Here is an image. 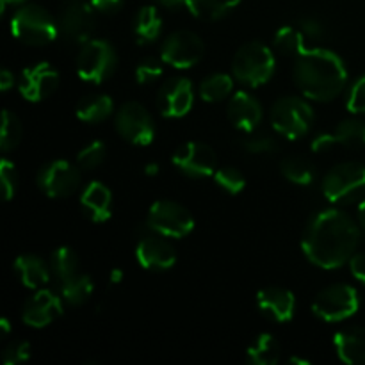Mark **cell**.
<instances>
[{"instance_id":"1","label":"cell","mask_w":365,"mask_h":365,"mask_svg":"<svg viewBox=\"0 0 365 365\" xmlns=\"http://www.w3.org/2000/svg\"><path fill=\"white\" fill-rule=\"evenodd\" d=\"M360 228L346 212L337 209L321 210L310 220L303 235L307 259L321 269L344 266L356 252Z\"/></svg>"},{"instance_id":"2","label":"cell","mask_w":365,"mask_h":365,"mask_svg":"<svg viewBox=\"0 0 365 365\" xmlns=\"http://www.w3.org/2000/svg\"><path fill=\"white\" fill-rule=\"evenodd\" d=\"M294 81L307 98L330 102L344 91L348 70L344 61L331 50L307 48L296 57Z\"/></svg>"},{"instance_id":"3","label":"cell","mask_w":365,"mask_h":365,"mask_svg":"<svg viewBox=\"0 0 365 365\" xmlns=\"http://www.w3.org/2000/svg\"><path fill=\"white\" fill-rule=\"evenodd\" d=\"M274 53L260 41H250L235 52L232 71L241 84L248 88L264 86L274 73Z\"/></svg>"},{"instance_id":"4","label":"cell","mask_w":365,"mask_h":365,"mask_svg":"<svg viewBox=\"0 0 365 365\" xmlns=\"http://www.w3.org/2000/svg\"><path fill=\"white\" fill-rule=\"evenodd\" d=\"M11 32L18 41L31 46H45L59 34V25L43 7L29 4L16 9L11 18Z\"/></svg>"},{"instance_id":"5","label":"cell","mask_w":365,"mask_h":365,"mask_svg":"<svg viewBox=\"0 0 365 365\" xmlns=\"http://www.w3.org/2000/svg\"><path fill=\"white\" fill-rule=\"evenodd\" d=\"M323 192L328 202L348 205L365 192V166L360 163H342L331 168L323 180Z\"/></svg>"},{"instance_id":"6","label":"cell","mask_w":365,"mask_h":365,"mask_svg":"<svg viewBox=\"0 0 365 365\" xmlns=\"http://www.w3.org/2000/svg\"><path fill=\"white\" fill-rule=\"evenodd\" d=\"M312 121V107L298 96H284L277 100L271 109V123L274 130L291 141L302 139L303 135L309 134Z\"/></svg>"},{"instance_id":"7","label":"cell","mask_w":365,"mask_h":365,"mask_svg":"<svg viewBox=\"0 0 365 365\" xmlns=\"http://www.w3.org/2000/svg\"><path fill=\"white\" fill-rule=\"evenodd\" d=\"M118 66L116 50L106 39H89L82 43L77 56V75L84 82L100 84L114 73Z\"/></svg>"},{"instance_id":"8","label":"cell","mask_w":365,"mask_h":365,"mask_svg":"<svg viewBox=\"0 0 365 365\" xmlns=\"http://www.w3.org/2000/svg\"><path fill=\"white\" fill-rule=\"evenodd\" d=\"M146 225L157 235L171 239L187 237L195 228V217L184 205L171 200H159L148 210Z\"/></svg>"},{"instance_id":"9","label":"cell","mask_w":365,"mask_h":365,"mask_svg":"<svg viewBox=\"0 0 365 365\" xmlns=\"http://www.w3.org/2000/svg\"><path fill=\"white\" fill-rule=\"evenodd\" d=\"M359 294L348 284H335L323 289L312 303V310L327 323L346 321L359 312Z\"/></svg>"},{"instance_id":"10","label":"cell","mask_w":365,"mask_h":365,"mask_svg":"<svg viewBox=\"0 0 365 365\" xmlns=\"http://www.w3.org/2000/svg\"><path fill=\"white\" fill-rule=\"evenodd\" d=\"M116 130L125 141L135 146H146L155 138V125L153 118L145 106L138 102H127L118 109L114 118Z\"/></svg>"},{"instance_id":"11","label":"cell","mask_w":365,"mask_h":365,"mask_svg":"<svg viewBox=\"0 0 365 365\" xmlns=\"http://www.w3.org/2000/svg\"><path fill=\"white\" fill-rule=\"evenodd\" d=\"M205 52L202 38L191 31H177L166 38L160 46V59L178 70L192 68Z\"/></svg>"},{"instance_id":"12","label":"cell","mask_w":365,"mask_h":365,"mask_svg":"<svg viewBox=\"0 0 365 365\" xmlns=\"http://www.w3.org/2000/svg\"><path fill=\"white\" fill-rule=\"evenodd\" d=\"M38 185L50 198H68L81 185V171L68 160H52L39 170Z\"/></svg>"},{"instance_id":"13","label":"cell","mask_w":365,"mask_h":365,"mask_svg":"<svg viewBox=\"0 0 365 365\" xmlns=\"http://www.w3.org/2000/svg\"><path fill=\"white\" fill-rule=\"evenodd\" d=\"M95 7L91 4L71 2L59 14V34L70 43H86L96 27Z\"/></svg>"},{"instance_id":"14","label":"cell","mask_w":365,"mask_h":365,"mask_svg":"<svg viewBox=\"0 0 365 365\" xmlns=\"http://www.w3.org/2000/svg\"><path fill=\"white\" fill-rule=\"evenodd\" d=\"M173 164L189 177H210L216 173L217 157L205 143L189 141L175 150Z\"/></svg>"},{"instance_id":"15","label":"cell","mask_w":365,"mask_h":365,"mask_svg":"<svg viewBox=\"0 0 365 365\" xmlns=\"http://www.w3.org/2000/svg\"><path fill=\"white\" fill-rule=\"evenodd\" d=\"M195 103V89L189 78L175 77L164 82L157 95V107L166 118H182Z\"/></svg>"},{"instance_id":"16","label":"cell","mask_w":365,"mask_h":365,"mask_svg":"<svg viewBox=\"0 0 365 365\" xmlns=\"http://www.w3.org/2000/svg\"><path fill=\"white\" fill-rule=\"evenodd\" d=\"M59 86V75L48 63H39L25 68L18 81V89L21 96L29 102H41L53 95Z\"/></svg>"},{"instance_id":"17","label":"cell","mask_w":365,"mask_h":365,"mask_svg":"<svg viewBox=\"0 0 365 365\" xmlns=\"http://www.w3.org/2000/svg\"><path fill=\"white\" fill-rule=\"evenodd\" d=\"M63 316V296H57L56 292L48 291V289H41L36 292L24 307V323L32 328H45Z\"/></svg>"},{"instance_id":"18","label":"cell","mask_w":365,"mask_h":365,"mask_svg":"<svg viewBox=\"0 0 365 365\" xmlns=\"http://www.w3.org/2000/svg\"><path fill=\"white\" fill-rule=\"evenodd\" d=\"M135 259L139 266L150 271H166L177 264V252L166 239L148 235L135 246Z\"/></svg>"},{"instance_id":"19","label":"cell","mask_w":365,"mask_h":365,"mask_svg":"<svg viewBox=\"0 0 365 365\" xmlns=\"http://www.w3.org/2000/svg\"><path fill=\"white\" fill-rule=\"evenodd\" d=\"M334 145H341L344 148H362L365 146V121H341L331 132L317 135L312 141V150L314 152H323Z\"/></svg>"},{"instance_id":"20","label":"cell","mask_w":365,"mask_h":365,"mask_svg":"<svg viewBox=\"0 0 365 365\" xmlns=\"http://www.w3.org/2000/svg\"><path fill=\"white\" fill-rule=\"evenodd\" d=\"M257 305L260 312L266 314L278 323H287L294 317L296 298L289 289L266 287L257 294Z\"/></svg>"},{"instance_id":"21","label":"cell","mask_w":365,"mask_h":365,"mask_svg":"<svg viewBox=\"0 0 365 365\" xmlns=\"http://www.w3.org/2000/svg\"><path fill=\"white\" fill-rule=\"evenodd\" d=\"M228 118L237 130L252 134L262 121V106L250 93L239 91L228 102Z\"/></svg>"},{"instance_id":"22","label":"cell","mask_w":365,"mask_h":365,"mask_svg":"<svg viewBox=\"0 0 365 365\" xmlns=\"http://www.w3.org/2000/svg\"><path fill=\"white\" fill-rule=\"evenodd\" d=\"M110 196L109 187L102 182H91L81 195V205L89 220L95 223H103L110 217Z\"/></svg>"},{"instance_id":"23","label":"cell","mask_w":365,"mask_h":365,"mask_svg":"<svg viewBox=\"0 0 365 365\" xmlns=\"http://www.w3.org/2000/svg\"><path fill=\"white\" fill-rule=\"evenodd\" d=\"M335 351L344 364H365V328L353 327L335 335Z\"/></svg>"},{"instance_id":"24","label":"cell","mask_w":365,"mask_h":365,"mask_svg":"<svg viewBox=\"0 0 365 365\" xmlns=\"http://www.w3.org/2000/svg\"><path fill=\"white\" fill-rule=\"evenodd\" d=\"M14 269L20 274V280L29 289H41L50 282V269L43 259L36 255H20L14 260Z\"/></svg>"},{"instance_id":"25","label":"cell","mask_w":365,"mask_h":365,"mask_svg":"<svg viewBox=\"0 0 365 365\" xmlns=\"http://www.w3.org/2000/svg\"><path fill=\"white\" fill-rule=\"evenodd\" d=\"M163 31V20L157 11V7L145 6L138 11L134 20V34L138 43L141 45H148V43L155 41Z\"/></svg>"},{"instance_id":"26","label":"cell","mask_w":365,"mask_h":365,"mask_svg":"<svg viewBox=\"0 0 365 365\" xmlns=\"http://www.w3.org/2000/svg\"><path fill=\"white\" fill-rule=\"evenodd\" d=\"M113 100L107 95H89L84 96L77 103V118L86 123H100L113 114Z\"/></svg>"},{"instance_id":"27","label":"cell","mask_w":365,"mask_h":365,"mask_svg":"<svg viewBox=\"0 0 365 365\" xmlns=\"http://www.w3.org/2000/svg\"><path fill=\"white\" fill-rule=\"evenodd\" d=\"M241 2L242 0H185V7L200 20H220Z\"/></svg>"},{"instance_id":"28","label":"cell","mask_w":365,"mask_h":365,"mask_svg":"<svg viewBox=\"0 0 365 365\" xmlns=\"http://www.w3.org/2000/svg\"><path fill=\"white\" fill-rule=\"evenodd\" d=\"M280 344L269 334H260L248 348V360L255 365H274L280 362Z\"/></svg>"},{"instance_id":"29","label":"cell","mask_w":365,"mask_h":365,"mask_svg":"<svg viewBox=\"0 0 365 365\" xmlns=\"http://www.w3.org/2000/svg\"><path fill=\"white\" fill-rule=\"evenodd\" d=\"M93 289H95V285H93L91 277H88V274L77 273L68 278V280L61 282V296H63L68 305L73 307L88 302L93 294Z\"/></svg>"},{"instance_id":"30","label":"cell","mask_w":365,"mask_h":365,"mask_svg":"<svg viewBox=\"0 0 365 365\" xmlns=\"http://www.w3.org/2000/svg\"><path fill=\"white\" fill-rule=\"evenodd\" d=\"M280 170L282 175L296 185H310L316 178V170H314L312 163L305 157H285L280 164Z\"/></svg>"},{"instance_id":"31","label":"cell","mask_w":365,"mask_h":365,"mask_svg":"<svg viewBox=\"0 0 365 365\" xmlns=\"http://www.w3.org/2000/svg\"><path fill=\"white\" fill-rule=\"evenodd\" d=\"M305 39V34L299 31V27H282L274 34L273 43L277 52L282 53V56L298 57L303 50H307Z\"/></svg>"},{"instance_id":"32","label":"cell","mask_w":365,"mask_h":365,"mask_svg":"<svg viewBox=\"0 0 365 365\" xmlns=\"http://www.w3.org/2000/svg\"><path fill=\"white\" fill-rule=\"evenodd\" d=\"M232 89H234V82H232L230 75L214 73L209 75V77L200 84V96H202L205 102L216 103L228 98Z\"/></svg>"},{"instance_id":"33","label":"cell","mask_w":365,"mask_h":365,"mask_svg":"<svg viewBox=\"0 0 365 365\" xmlns=\"http://www.w3.org/2000/svg\"><path fill=\"white\" fill-rule=\"evenodd\" d=\"M50 267H52V273L59 278L61 282L68 280L73 274L78 273V257L68 246H61L56 252L52 253V259H50Z\"/></svg>"},{"instance_id":"34","label":"cell","mask_w":365,"mask_h":365,"mask_svg":"<svg viewBox=\"0 0 365 365\" xmlns=\"http://www.w3.org/2000/svg\"><path fill=\"white\" fill-rule=\"evenodd\" d=\"M21 134H24V128H21V123L16 114L7 109L4 110L2 127H0V148L4 152L16 148L21 141Z\"/></svg>"},{"instance_id":"35","label":"cell","mask_w":365,"mask_h":365,"mask_svg":"<svg viewBox=\"0 0 365 365\" xmlns=\"http://www.w3.org/2000/svg\"><path fill=\"white\" fill-rule=\"evenodd\" d=\"M214 180H216V184L220 185L223 191L230 192V195H237V192H241L246 185L245 175H242L239 170H235V168H230V166L216 170V173H214Z\"/></svg>"},{"instance_id":"36","label":"cell","mask_w":365,"mask_h":365,"mask_svg":"<svg viewBox=\"0 0 365 365\" xmlns=\"http://www.w3.org/2000/svg\"><path fill=\"white\" fill-rule=\"evenodd\" d=\"M107 155V148L106 143L102 141H93L89 143L86 148H82L77 155V163L82 170H95L96 166L106 160Z\"/></svg>"},{"instance_id":"37","label":"cell","mask_w":365,"mask_h":365,"mask_svg":"<svg viewBox=\"0 0 365 365\" xmlns=\"http://www.w3.org/2000/svg\"><path fill=\"white\" fill-rule=\"evenodd\" d=\"M0 187H2V195L6 202L13 200V196L16 195L18 171L14 163H11L9 159L0 160Z\"/></svg>"},{"instance_id":"38","label":"cell","mask_w":365,"mask_h":365,"mask_svg":"<svg viewBox=\"0 0 365 365\" xmlns=\"http://www.w3.org/2000/svg\"><path fill=\"white\" fill-rule=\"evenodd\" d=\"M242 148L252 155H267V153L277 152L278 143L271 135L252 134L242 141Z\"/></svg>"},{"instance_id":"39","label":"cell","mask_w":365,"mask_h":365,"mask_svg":"<svg viewBox=\"0 0 365 365\" xmlns=\"http://www.w3.org/2000/svg\"><path fill=\"white\" fill-rule=\"evenodd\" d=\"M160 77H163V64L152 57L141 61L135 68V81L139 84H152V82L159 81Z\"/></svg>"},{"instance_id":"40","label":"cell","mask_w":365,"mask_h":365,"mask_svg":"<svg viewBox=\"0 0 365 365\" xmlns=\"http://www.w3.org/2000/svg\"><path fill=\"white\" fill-rule=\"evenodd\" d=\"M31 359V344L25 341H14L4 349L2 362L6 365L24 364Z\"/></svg>"},{"instance_id":"41","label":"cell","mask_w":365,"mask_h":365,"mask_svg":"<svg viewBox=\"0 0 365 365\" xmlns=\"http://www.w3.org/2000/svg\"><path fill=\"white\" fill-rule=\"evenodd\" d=\"M348 109L353 114H365V75L356 81L348 98Z\"/></svg>"},{"instance_id":"42","label":"cell","mask_w":365,"mask_h":365,"mask_svg":"<svg viewBox=\"0 0 365 365\" xmlns=\"http://www.w3.org/2000/svg\"><path fill=\"white\" fill-rule=\"evenodd\" d=\"M299 31L309 39H321L324 36V32H327L324 31V25L314 16L302 18V21H299Z\"/></svg>"},{"instance_id":"43","label":"cell","mask_w":365,"mask_h":365,"mask_svg":"<svg viewBox=\"0 0 365 365\" xmlns=\"http://www.w3.org/2000/svg\"><path fill=\"white\" fill-rule=\"evenodd\" d=\"M93 7H95L96 13L102 14H114L123 7L125 0H91Z\"/></svg>"},{"instance_id":"44","label":"cell","mask_w":365,"mask_h":365,"mask_svg":"<svg viewBox=\"0 0 365 365\" xmlns=\"http://www.w3.org/2000/svg\"><path fill=\"white\" fill-rule=\"evenodd\" d=\"M349 269L353 277L365 285V253H355L349 259Z\"/></svg>"},{"instance_id":"45","label":"cell","mask_w":365,"mask_h":365,"mask_svg":"<svg viewBox=\"0 0 365 365\" xmlns=\"http://www.w3.org/2000/svg\"><path fill=\"white\" fill-rule=\"evenodd\" d=\"M13 86H14V75L11 73L9 70L4 68V70L0 71V89H2V91H9Z\"/></svg>"},{"instance_id":"46","label":"cell","mask_w":365,"mask_h":365,"mask_svg":"<svg viewBox=\"0 0 365 365\" xmlns=\"http://www.w3.org/2000/svg\"><path fill=\"white\" fill-rule=\"evenodd\" d=\"M159 6L166 7V9H180V7L185 6V0H155Z\"/></svg>"},{"instance_id":"47","label":"cell","mask_w":365,"mask_h":365,"mask_svg":"<svg viewBox=\"0 0 365 365\" xmlns=\"http://www.w3.org/2000/svg\"><path fill=\"white\" fill-rule=\"evenodd\" d=\"M121 280H123V271H121L120 267H114L109 274V282L110 284H120Z\"/></svg>"},{"instance_id":"48","label":"cell","mask_w":365,"mask_h":365,"mask_svg":"<svg viewBox=\"0 0 365 365\" xmlns=\"http://www.w3.org/2000/svg\"><path fill=\"white\" fill-rule=\"evenodd\" d=\"M9 334H11V323L6 319V317H2V319H0V335H2V337H7Z\"/></svg>"},{"instance_id":"49","label":"cell","mask_w":365,"mask_h":365,"mask_svg":"<svg viewBox=\"0 0 365 365\" xmlns=\"http://www.w3.org/2000/svg\"><path fill=\"white\" fill-rule=\"evenodd\" d=\"M159 164H148V166H145V175H148V177H155L157 173H159Z\"/></svg>"},{"instance_id":"50","label":"cell","mask_w":365,"mask_h":365,"mask_svg":"<svg viewBox=\"0 0 365 365\" xmlns=\"http://www.w3.org/2000/svg\"><path fill=\"white\" fill-rule=\"evenodd\" d=\"M359 223H360V227L365 230V198L362 200V203H360V207H359Z\"/></svg>"},{"instance_id":"51","label":"cell","mask_w":365,"mask_h":365,"mask_svg":"<svg viewBox=\"0 0 365 365\" xmlns=\"http://www.w3.org/2000/svg\"><path fill=\"white\" fill-rule=\"evenodd\" d=\"M24 2H27V0H0V7H2V11H6L7 6H18V4Z\"/></svg>"},{"instance_id":"52","label":"cell","mask_w":365,"mask_h":365,"mask_svg":"<svg viewBox=\"0 0 365 365\" xmlns=\"http://www.w3.org/2000/svg\"><path fill=\"white\" fill-rule=\"evenodd\" d=\"M291 362H292V364H302V365H310V360L299 359V356H292Z\"/></svg>"}]
</instances>
